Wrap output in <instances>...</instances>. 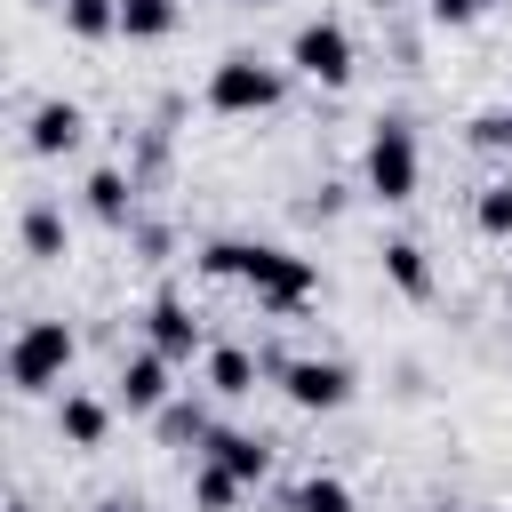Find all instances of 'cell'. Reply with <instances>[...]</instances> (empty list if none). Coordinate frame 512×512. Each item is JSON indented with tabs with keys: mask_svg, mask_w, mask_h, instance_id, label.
I'll use <instances>...</instances> for the list:
<instances>
[{
	"mask_svg": "<svg viewBox=\"0 0 512 512\" xmlns=\"http://www.w3.org/2000/svg\"><path fill=\"white\" fill-rule=\"evenodd\" d=\"M504 312H512V288H504Z\"/></svg>",
	"mask_w": 512,
	"mask_h": 512,
	"instance_id": "cell-31",
	"label": "cell"
},
{
	"mask_svg": "<svg viewBox=\"0 0 512 512\" xmlns=\"http://www.w3.org/2000/svg\"><path fill=\"white\" fill-rule=\"evenodd\" d=\"M8 512H40V504H24V496H16V504H8Z\"/></svg>",
	"mask_w": 512,
	"mask_h": 512,
	"instance_id": "cell-28",
	"label": "cell"
},
{
	"mask_svg": "<svg viewBox=\"0 0 512 512\" xmlns=\"http://www.w3.org/2000/svg\"><path fill=\"white\" fill-rule=\"evenodd\" d=\"M416 184H424V144H416V128L400 112H384L368 128V144H360V192L384 200V208H408Z\"/></svg>",
	"mask_w": 512,
	"mask_h": 512,
	"instance_id": "cell-1",
	"label": "cell"
},
{
	"mask_svg": "<svg viewBox=\"0 0 512 512\" xmlns=\"http://www.w3.org/2000/svg\"><path fill=\"white\" fill-rule=\"evenodd\" d=\"M376 256H384V280H392L408 304H424V296L440 288V280H432V256H424V240H408V232H400V240H384Z\"/></svg>",
	"mask_w": 512,
	"mask_h": 512,
	"instance_id": "cell-14",
	"label": "cell"
},
{
	"mask_svg": "<svg viewBox=\"0 0 512 512\" xmlns=\"http://www.w3.org/2000/svg\"><path fill=\"white\" fill-rule=\"evenodd\" d=\"M144 344L168 352V360H192V352H208V328H200V312H192L176 288H160V296L144 304Z\"/></svg>",
	"mask_w": 512,
	"mask_h": 512,
	"instance_id": "cell-9",
	"label": "cell"
},
{
	"mask_svg": "<svg viewBox=\"0 0 512 512\" xmlns=\"http://www.w3.org/2000/svg\"><path fill=\"white\" fill-rule=\"evenodd\" d=\"M80 136H88V112H80L72 96H40V104L24 112V152H32V160H64V152H80Z\"/></svg>",
	"mask_w": 512,
	"mask_h": 512,
	"instance_id": "cell-8",
	"label": "cell"
},
{
	"mask_svg": "<svg viewBox=\"0 0 512 512\" xmlns=\"http://www.w3.org/2000/svg\"><path fill=\"white\" fill-rule=\"evenodd\" d=\"M96 512H144V504H136V496H104Z\"/></svg>",
	"mask_w": 512,
	"mask_h": 512,
	"instance_id": "cell-25",
	"label": "cell"
},
{
	"mask_svg": "<svg viewBox=\"0 0 512 512\" xmlns=\"http://www.w3.org/2000/svg\"><path fill=\"white\" fill-rule=\"evenodd\" d=\"M280 512H360V496H352V480H336V472H304V480L280 496Z\"/></svg>",
	"mask_w": 512,
	"mask_h": 512,
	"instance_id": "cell-16",
	"label": "cell"
},
{
	"mask_svg": "<svg viewBox=\"0 0 512 512\" xmlns=\"http://www.w3.org/2000/svg\"><path fill=\"white\" fill-rule=\"evenodd\" d=\"M200 456H216V464L240 472L248 488H264V472H272V440H264V432H240V424H216V432L200 440Z\"/></svg>",
	"mask_w": 512,
	"mask_h": 512,
	"instance_id": "cell-11",
	"label": "cell"
},
{
	"mask_svg": "<svg viewBox=\"0 0 512 512\" xmlns=\"http://www.w3.org/2000/svg\"><path fill=\"white\" fill-rule=\"evenodd\" d=\"M240 288H248L264 312H304V304L320 296V264H312V256H296V248L248 240V272H240Z\"/></svg>",
	"mask_w": 512,
	"mask_h": 512,
	"instance_id": "cell-5",
	"label": "cell"
},
{
	"mask_svg": "<svg viewBox=\"0 0 512 512\" xmlns=\"http://www.w3.org/2000/svg\"><path fill=\"white\" fill-rule=\"evenodd\" d=\"M152 424H160V440H168V448H200V440H208V432H216V424H208V408H200V400H168V408H160V416H152Z\"/></svg>",
	"mask_w": 512,
	"mask_h": 512,
	"instance_id": "cell-19",
	"label": "cell"
},
{
	"mask_svg": "<svg viewBox=\"0 0 512 512\" xmlns=\"http://www.w3.org/2000/svg\"><path fill=\"white\" fill-rule=\"evenodd\" d=\"M16 232H24V256H32V264H64V208H56V200H32Z\"/></svg>",
	"mask_w": 512,
	"mask_h": 512,
	"instance_id": "cell-17",
	"label": "cell"
},
{
	"mask_svg": "<svg viewBox=\"0 0 512 512\" xmlns=\"http://www.w3.org/2000/svg\"><path fill=\"white\" fill-rule=\"evenodd\" d=\"M72 360H80V336H72L64 320H24L16 344H8V384H16L24 400H40V392H56V384L72 376Z\"/></svg>",
	"mask_w": 512,
	"mask_h": 512,
	"instance_id": "cell-4",
	"label": "cell"
},
{
	"mask_svg": "<svg viewBox=\"0 0 512 512\" xmlns=\"http://www.w3.org/2000/svg\"><path fill=\"white\" fill-rule=\"evenodd\" d=\"M288 72L312 80V88H352V72H360L352 24H344V16H304V24L288 32Z\"/></svg>",
	"mask_w": 512,
	"mask_h": 512,
	"instance_id": "cell-3",
	"label": "cell"
},
{
	"mask_svg": "<svg viewBox=\"0 0 512 512\" xmlns=\"http://www.w3.org/2000/svg\"><path fill=\"white\" fill-rule=\"evenodd\" d=\"M184 24L176 0H120V40H168Z\"/></svg>",
	"mask_w": 512,
	"mask_h": 512,
	"instance_id": "cell-18",
	"label": "cell"
},
{
	"mask_svg": "<svg viewBox=\"0 0 512 512\" xmlns=\"http://www.w3.org/2000/svg\"><path fill=\"white\" fill-rule=\"evenodd\" d=\"M200 272H208V280H240V272H248V240H232V232L200 240Z\"/></svg>",
	"mask_w": 512,
	"mask_h": 512,
	"instance_id": "cell-22",
	"label": "cell"
},
{
	"mask_svg": "<svg viewBox=\"0 0 512 512\" xmlns=\"http://www.w3.org/2000/svg\"><path fill=\"white\" fill-rule=\"evenodd\" d=\"M496 0H424V16L440 24V32H464V24H480Z\"/></svg>",
	"mask_w": 512,
	"mask_h": 512,
	"instance_id": "cell-24",
	"label": "cell"
},
{
	"mask_svg": "<svg viewBox=\"0 0 512 512\" xmlns=\"http://www.w3.org/2000/svg\"><path fill=\"white\" fill-rule=\"evenodd\" d=\"M232 8H272V0H232Z\"/></svg>",
	"mask_w": 512,
	"mask_h": 512,
	"instance_id": "cell-30",
	"label": "cell"
},
{
	"mask_svg": "<svg viewBox=\"0 0 512 512\" xmlns=\"http://www.w3.org/2000/svg\"><path fill=\"white\" fill-rule=\"evenodd\" d=\"M424 512H472V504H456V496H432V504H424Z\"/></svg>",
	"mask_w": 512,
	"mask_h": 512,
	"instance_id": "cell-26",
	"label": "cell"
},
{
	"mask_svg": "<svg viewBox=\"0 0 512 512\" xmlns=\"http://www.w3.org/2000/svg\"><path fill=\"white\" fill-rule=\"evenodd\" d=\"M80 192H88V216H96L104 232H128V224H136V176H128V168L104 160V168H88Z\"/></svg>",
	"mask_w": 512,
	"mask_h": 512,
	"instance_id": "cell-12",
	"label": "cell"
},
{
	"mask_svg": "<svg viewBox=\"0 0 512 512\" xmlns=\"http://www.w3.org/2000/svg\"><path fill=\"white\" fill-rule=\"evenodd\" d=\"M280 96H288V72L264 64L256 48H232L208 72V112H224V120H264V112H280Z\"/></svg>",
	"mask_w": 512,
	"mask_h": 512,
	"instance_id": "cell-2",
	"label": "cell"
},
{
	"mask_svg": "<svg viewBox=\"0 0 512 512\" xmlns=\"http://www.w3.org/2000/svg\"><path fill=\"white\" fill-rule=\"evenodd\" d=\"M24 8H64V0H24Z\"/></svg>",
	"mask_w": 512,
	"mask_h": 512,
	"instance_id": "cell-29",
	"label": "cell"
},
{
	"mask_svg": "<svg viewBox=\"0 0 512 512\" xmlns=\"http://www.w3.org/2000/svg\"><path fill=\"white\" fill-rule=\"evenodd\" d=\"M264 376L280 384V400L288 408H304V416H336L360 384H352V368L344 360H320V352H272L264 360Z\"/></svg>",
	"mask_w": 512,
	"mask_h": 512,
	"instance_id": "cell-6",
	"label": "cell"
},
{
	"mask_svg": "<svg viewBox=\"0 0 512 512\" xmlns=\"http://www.w3.org/2000/svg\"><path fill=\"white\" fill-rule=\"evenodd\" d=\"M168 376H176V360L144 344V352H128V360H120V376H112V400H120L128 416H160V408L176 400V384H168Z\"/></svg>",
	"mask_w": 512,
	"mask_h": 512,
	"instance_id": "cell-7",
	"label": "cell"
},
{
	"mask_svg": "<svg viewBox=\"0 0 512 512\" xmlns=\"http://www.w3.org/2000/svg\"><path fill=\"white\" fill-rule=\"evenodd\" d=\"M112 408H120V400H96V392L64 384V400H56V440H64V448H80V456H88V448H104V440H112Z\"/></svg>",
	"mask_w": 512,
	"mask_h": 512,
	"instance_id": "cell-10",
	"label": "cell"
},
{
	"mask_svg": "<svg viewBox=\"0 0 512 512\" xmlns=\"http://www.w3.org/2000/svg\"><path fill=\"white\" fill-rule=\"evenodd\" d=\"M56 16H64L72 40H112V32H120V0H64Z\"/></svg>",
	"mask_w": 512,
	"mask_h": 512,
	"instance_id": "cell-20",
	"label": "cell"
},
{
	"mask_svg": "<svg viewBox=\"0 0 512 512\" xmlns=\"http://www.w3.org/2000/svg\"><path fill=\"white\" fill-rule=\"evenodd\" d=\"M472 224H480V240H512V176L472 192Z\"/></svg>",
	"mask_w": 512,
	"mask_h": 512,
	"instance_id": "cell-21",
	"label": "cell"
},
{
	"mask_svg": "<svg viewBox=\"0 0 512 512\" xmlns=\"http://www.w3.org/2000/svg\"><path fill=\"white\" fill-rule=\"evenodd\" d=\"M240 496H248L240 472H224L216 456H192V512H240Z\"/></svg>",
	"mask_w": 512,
	"mask_h": 512,
	"instance_id": "cell-15",
	"label": "cell"
},
{
	"mask_svg": "<svg viewBox=\"0 0 512 512\" xmlns=\"http://www.w3.org/2000/svg\"><path fill=\"white\" fill-rule=\"evenodd\" d=\"M368 8H376V16H384V8H400V0H368Z\"/></svg>",
	"mask_w": 512,
	"mask_h": 512,
	"instance_id": "cell-27",
	"label": "cell"
},
{
	"mask_svg": "<svg viewBox=\"0 0 512 512\" xmlns=\"http://www.w3.org/2000/svg\"><path fill=\"white\" fill-rule=\"evenodd\" d=\"M200 376H208L216 400H248L256 376H264V360H256L248 344H208V352H200Z\"/></svg>",
	"mask_w": 512,
	"mask_h": 512,
	"instance_id": "cell-13",
	"label": "cell"
},
{
	"mask_svg": "<svg viewBox=\"0 0 512 512\" xmlns=\"http://www.w3.org/2000/svg\"><path fill=\"white\" fill-rule=\"evenodd\" d=\"M472 144H480V152H512V104H488V112L472 120Z\"/></svg>",
	"mask_w": 512,
	"mask_h": 512,
	"instance_id": "cell-23",
	"label": "cell"
}]
</instances>
